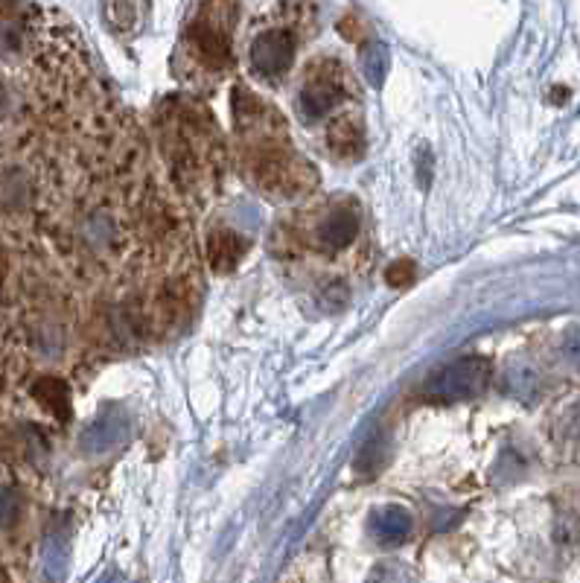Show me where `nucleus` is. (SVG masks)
<instances>
[{
	"label": "nucleus",
	"mask_w": 580,
	"mask_h": 583,
	"mask_svg": "<svg viewBox=\"0 0 580 583\" xmlns=\"http://www.w3.org/2000/svg\"><path fill=\"white\" fill-rule=\"evenodd\" d=\"M234 9L225 7L222 18H213V7H204L202 16L190 24L187 30V44L190 50L202 59L207 68L220 71L231 62V35H227L225 16H231Z\"/></svg>",
	"instance_id": "7ed1b4c3"
},
{
	"label": "nucleus",
	"mask_w": 580,
	"mask_h": 583,
	"mask_svg": "<svg viewBox=\"0 0 580 583\" xmlns=\"http://www.w3.org/2000/svg\"><path fill=\"white\" fill-rule=\"evenodd\" d=\"M342 82H345V73H342V68H338L336 62L315 64L298 100L304 120L327 117L329 111L345 100V94H342Z\"/></svg>",
	"instance_id": "20e7f679"
},
{
	"label": "nucleus",
	"mask_w": 580,
	"mask_h": 583,
	"mask_svg": "<svg viewBox=\"0 0 580 583\" xmlns=\"http://www.w3.org/2000/svg\"><path fill=\"white\" fill-rule=\"evenodd\" d=\"M327 137H329V150H333V155H338V158L356 161L362 152H365V129H362V123L354 117V114H345V117L333 120Z\"/></svg>",
	"instance_id": "6e6552de"
},
{
	"label": "nucleus",
	"mask_w": 580,
	"mask_h": 583,
	"mask_svg": "<svg viewBox=\"0 0 580 583\" xmlns=\"http://www.w3.org/2000/svg\"><path fill=\"white\" fill-rule=\"evenodd\" d=\"M3 111H7V91L0 88V114H3Z\"/></svg>",
	"instance_id": "6ab92c4d"
},
{
	"label": "nucleus",
	"mask_w": 580,
	"mask_h": 583,
	"mask_svg": "<svg viewBox=\"0 0 580 583\" xmlns=\"http://www.w3.org/2000/svg\"><path fill=\"white\" fill-rule=\"evenodd\" d=\"M359 68L370 85L374 88L383 85L385 73H388V48H385L383 41H368V44H362Z\"/></svg>",
	"instance_id": "f8f14e48"
},
{
	"label": "nucleus",
	"mask_w": 580,
	"mask_h": 583,
	"mask_svg": "<svg viewBox=\"0 0 580 583\" xmlns=\"http://www.w3.org/2000/svg\"><path fill=\"white\" fill-rule=\"evenodd\" d=\"M32 395H35V400H39L55 420H62L64 423V420L71 418V391H68V386H64L59 377H41L39 382L32 386Z\"/></svg>",
	"instance_id": "9b49d317"
},
{
	"label": "nucleus",
	"mask_w": 580,
	"mask_h": 583,
	"mask_svg": "<svg viewBox=\"0 0 580 583\" xmlns=\"http://www.w3.org/2000/svg\"><path fill=\"white\" fill-rule=\"evenodd\" d=\"M248 166H252L254 182L266 193H277V196H295L301 190H309V184H315V173L306 166V161L289 155L275 141L254 150Z\"/></svg>",
	"instance_id": "f257e3e1"
},
{
	"label": "nucleus",
	"mask_w": 580,
	"mask_h": 583,
	"mask_svg": "<svg viewBox=\"0 0 580 583\" xmlns=\"http://www.w3.org/2000/svg\"><path fill=\"white\" fill-rule=\"evenodd\" d=\"M16 516H18L16 490H0V525H9Z\"/></svg>",
	"instance_id": "f3484780"
},
{
	"label": "nucleus",
	"mask_w": 580,
	"mask_h": 583,
	"mask_svg": "<svg viewBox=\"0 0 580 583\" xmlns=\"http://www.w3.org/2000/svg\"><path fill=\"white\" fill-rule=\"evenodd\" d=\"M385 280L391 286H406L415 280V263L411 260H397L394 266H388V272H385Z\"/></svg>",
	"instance_id": "2eb2a0df"
},
{
	"label": "nucleus",
	"mask_w": 580,
	"mask_h": 583,
	"mask_svg": "<svg viewBox=\"0 0 580 583\" xmlns=\"http://www.w3.org/2000/svg\"><path fill=\"white\" fill-rule=\"evenodd\" d=\"M505 388H508V395L519 397V400H531L540 388V374L528 362H513L505 371Z\"/></svg>",
	"instance_id": "ddd939ff"
},
{
	"label": "nucleus",
	"mask_w": 580,
	"mask_h": 583,
	"mask_svg": "<svg viewBox=\"0 0 580 583\" xmlns=\"http://www.w3.org/2000/svg\"><path fill=\"white\" fill-rule=\"evenodd\" d=\"M368 583H415L411 581V572L400 563H383V566L374 569Z\"/></svg>",
	"instance_id": "4468645a"
},
{
	"label": "nucleus",
	"mask_w": 580,
	"mask_h": 583,
	"mask_svg": "<svg viewBox=\"0 0 580 583\" xmlns=\"http://www.w3.org/2000/svg\"><path fill=\"white\" fill-rule=\"evenodd\" d=\"M292 62H295V35L289 30H266L252 44V68L266 80L283 76Z\"/></svg>",
	"instance_id": "39448f33"
},
{
	"label": "nucleus",
	"mask_w": 580,
	"mask_h": 583,
	"mask_svg": "<svg viewBox=\"0 0 580 583\" xmlns=\"http://www.w3.org/2000/svg\"><path fill=\"white\" fill-rule=\"evenodd\" d=\"M126 434H129L126 415L111 411V415H102V418H96L94 423L88 426L85 432H82V450L109 452V450H114L118 443H123Z\"/></svg>",
	"instance_id": "0eeeda50"
},
{
	"label": "nucleus",
	"mask_w": 580,
	"mask_h": 583,
	"mask_svg": "<svg viewBox=\"0 0 580 583\" xmlns=\"http://www.w3.org/2000/svg\"><path fill=\"white\" fill-rule=\"evenodd\" d=\"M315 234H318V243H322L324 252H342L359 234V213H356V207H333L318 222Z\"/></svg>",
	"instance_id": "423d86ee"
},
{
	"label": "nucleus",
	"mask_w": 580,
	"mask_h": 583,
	"mask_svg": "<svg viewBox=\"0 0 580 583\" xmlns=\"http://www.w3.org/2000/svg\"><path fill=\"white\" fill-rule=\"evenodd\" d=\"M490 379V365L481 356H467L458 362L447 365L444 371L426 382V395L431 400H472L487 388Z\"/></svg>",
	"instance_id": "f03ea898"
},
{
	"label": "nucleus",
	"mask_w": 580,
	"mask_h": 583,
	"mask_svg": "<svg viewBox=\"0 0 580 583\" xmlns=\"http://www.w3.org/2000/svg\"><path fill=\"white\" fill-rule=\"evenodd\" d=\"M245 252H248V243L234 231H213L207 237V260H211L213 272H220V275L240 266Z\"/></svg>",
	"instance_id": "1a4fd4ad"
},
{
	"label": "nucleus",
	"mask_w": 580,
	"mask_h": 583,
	"mask_svg": "<svg viewBox=\"0 0 580 583\" xmlns=\"http://www.w3.org/2000/svg\"><path fill=\"white\" fill-rule=\"evenodd\" d=\"M563 356L580 368V324L569 327L563 336Z\"/></svg>",
	"instance_id": "dca6fc26"
},
{
	"label": "nucleus",
	"mask_w": 580,
	"mask_h": 583,
	"mask_svg": "<svg viewBox=\"0 0 580 583\" xmlns=\"http://www.w3.org/2000/svg\"><path fill=\"white\" fill-rule=\"evenodd\" d=\"M370 534L377 536V543L383 545H397L411 534V516L403 508H379L370 516Z\"/></svg>",
	"instance_id": "9d476101"
},
{
	"label": "nucleus",
	"mask_w": 580,
	"mask_h": 583,
	"mask_svg": "<svg viewBox=\"0 0 580 583\" xmlns=\"http://www.w3.org/2000/svg\"><path fill=\"white\" fill-rule=\"evenodd\" d=\"M572 434L574 438H580V402L574 406V411H572Z\"/></svg>",
	"instance_id": "a211bd4d"
}]
</instances>
